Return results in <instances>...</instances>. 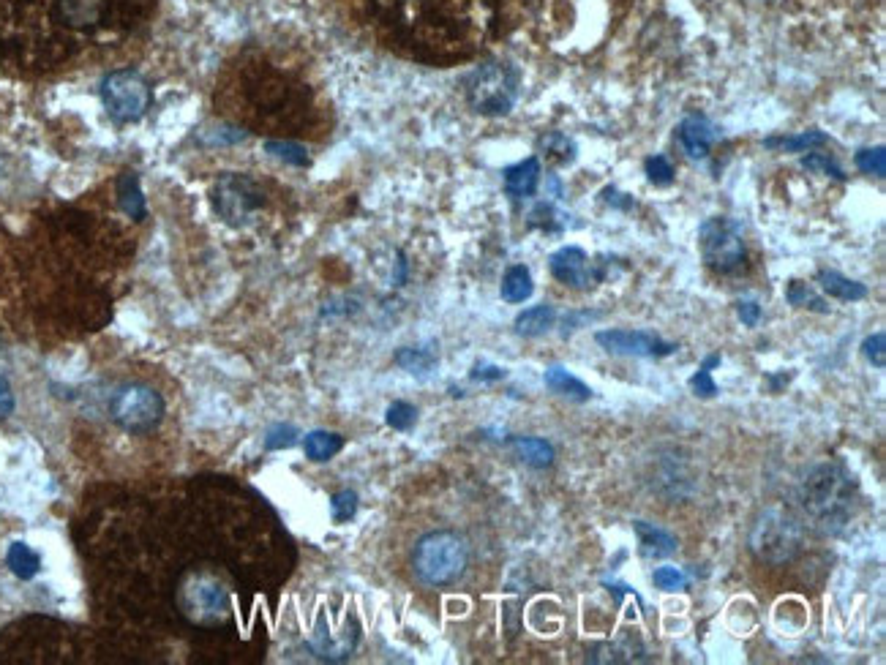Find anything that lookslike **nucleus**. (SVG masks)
<instances>
[{"label":"nucleus","mask_w":886,"mask_h":665,"mask_svg":"<svg viewBox=\"0 0 886 665\" xmlns=\"http://www.w3.org/2000/svg\"><path fill=\"white\" fill-rule=\"evenodd\" d=\"M156 0H0V58L55 71L129 39Z\"/></svg>","instance_id":"f257e3e1"},{"label":"nucleus","mask_w":886,"mask_h":665,"mask_svg":"<svg viewBox=\"0 0 886 665\" xmlns=\"http://www.w3.org/2000/svg\"><path fill=\"white\" fill-rule=\"evenodd\" d=\"M360 6L390 50L431 66L475 58L502 20V0H360Z\"/></svg>","instance_id":"f03ea898"},{"label":"nucleus","mask_w":886,"mask_h":665,"mask_svg":"<svg viewBox=\"0 0 886 665\" xmlns=\"http://www.w3.org/2000/svg\"><path fill=\"white\" fill-rule=\"evenodd\" d=\"M797 499L802 513L813 521L818 532L837 535L851 521L854 502H857V483L846 467L827 461L807 472Z\"/></svg>","instance_id":"7ed1b4c3"},{"label":"nucleus","mask_w":886,"mask_h":665,"mask_svg":"<svg viewBox=\"0 0 886 665\" xmlns=\"http://www.w3.org/2000/svg\"><path fill=\"white\" fill-rule=\"evenodd\" d=\"M249 104L259 115L281 129H298L300 115L309 112V93L303 85L273 66H254L246 77Z\"/></svg>","instance_id":"20e7f679"},{"label":"nucleus","mask_w":886,"mask_h":665,"mask_svg":"<svg viewBox=\"0 0 886 665\" xmlns=\"http://www.w3.org/2000/svg\"><path fill=\"white\" fill-rule=\"evenodd\" d=\"M469 546L450 529L423 535L412 551V570L426 586H450L467 573Z\"/></svg>","instance_id":"39448f33"},{"label":"nucleus","mask_w":886,"mask_h":665,"mask_svg":"<svg viewBox=\"0 0 886 665\" xmlns=\"http://www.w3.org/2000/svg\"><path fill=\"white\" fill-rule=\"evenodd\" d=\"M805 546V529L797 518L783 507H767L758 513L756 524L750 529V551L758 562L767 565H786L797 559Z\"/></svg>","instance_id":"423d86ee"},{"label":"nucleus","mask_w":886,"mask_h":665,"mask_svg":"<svg viewBox=\"0 0 886 665\" xmlns=\"http://www.w3.org/2000/svg\"><path fill=\"white\" fill-rule=\"evenodd\" d=\"M518 90H521V74L516 66L491 60L469 74L467 101L478 115L497 118V115H508L513 110Z\"/></svg>","instance_id":"0eeeda50"},{"label":"nucleus","mask_w":886,"mask_h":665,"mask_svg":"<svg viewBox=\"0 0 886 665\" xmlns=\"http://www.w3.org/2000/svg\"><path fill=\"white\" fill-rule=\"evenodd\" d=\"M178 608L191 625L216 627L227 622L232 611V597L227 584L210 570H194L183 578L178 589Z\"/></svg>","instance_id":"6e6552de"},{"label":"nucleus","mask_w":886,"mask_h":665,"mask_svg":"<svg viewBox=\"0 0 886 665\" xmlns=\"http://www.w3.org/2000/svg\"><path fill=\"white\" fill-rule=\"evenodd\" d=\"M698 249H701L707 268L720 276L739 273L747 259L742 227L728 216H712L698 227Z\"/></svg>","instance_id":"1a4fd4ad"},{"label":"nucleus","mask_w":886,"mask_h":665,"mask_svg":"<svg viewBox=\"0 0 886 665\" xmlns=\"http://www.w3.org/2000/svg\"><path fill=\"white\" fill-rule=\"evenodd\" d=\"M101 101H104L107 115L123 126V123L140 120L150 110L153 90H150V82L142 77L140 71L118 69L110 71L101 82Z\"/></svg>","instance_id":"9d476101"},{"label":"nucleus","mask_w":886,"mask_h":665,"mask_svg":"<svg viewBox=\"0 0 886 665\" xmlns=\"http://www.w3.org/2000/svg\"><path fill=\"white\" fill-rule=\"evenodd\" d=\"M110 415L123 431L145 434L164 420V398L142 382H129L112 393Z\"/></svg>","instance_id":"9b49d317"},{"label":"nucleus","mask_w":886,"mask_h":665,"mask_svg":"<svg viewBox=\"0 0 886 665\" xmlns=\"http://www.w3.org/2000/svg\"><path fill=\"white\" fill-rule=\"evenodd\" d=\"M213 210L221 219L232 224V227H243L249 224L251 216L257 210L265 208V191L259 189V183L249 175L240 172H227L216 180L213 194H210Z\"/></svg>","instance_id":"f8f14e48"},{"label":"nucleus","mask_w":886,"mask_h":665,"mask_svg":"<svg viewBox=\"0 0 886 665\" xmlns=\"http://www.w3.org/2000/svg\"><path fill=\"white\" fill-rule=\"evenodd\" d=\"M595 341L611 355H630V358L658 360L677 352V344L663 341L649 330H600Z\"/></svg>","instance_id":"ddd939ff"},{"label":"nucleus","mask_w":886,"mask_h":665,"mask_svg":"<svg viewBox=\"0 0 886 665\" xmlns=\"http://www.w3.org/2000/svg\"><path fill=\"white\" fill-rule=\"evenodd\" d=\"M548 268H551V276L573 289H592L606 278V265L592 262L587 251L578 249V246H565V249L554 251L548 259Z\"/></svg>","instance_id":"4468645a"},{"label":"nucleus","mask_w":886,"mask_h":665,"mask_svg":"<svg viewBox=\"0 0 886 665\" xmlns=\"http://www.w3.org/2000/svg\"><path fill=\"white\" fill-rule=\"evenodd\" d=\"M360 641V625L358 619L352 616L349 619L347 630L341 633V638H333L328 636V627H325V616H319L317 627H314V638H311V652L319 657V660H328V663H341V660H347L352 652H355V646Z\"/></svg>","instance_id":"2eb2a0df"},{"label":"nucleus","mask_w":886,"mask_h":665,"mask_svg":"<svg viewBox=\"0 0 886 665\" xmlns=\"http://www.w3.org/2000/svg\"><path fill=\"white\" fill-rule=\"evenodd\" d=\"M677 137L690 159H707L709 150H712V139H715V129L704 115H690V118L679 123Z\"/></svg>","instance_id":"dca6fc26"},{"label":"nucleus","mask_w":886,"mask_h":665,"mask_svg":"<svg viewBox=\"0 0 886 665\" xmlns=\"http://www.w3.org/2000/svg\"><path fill=\"white\" fill-rule=\"evenodd\" d=\"M633 529L638 535V551L644 559H666V556L677 554L679 540L668 529L649 524V521H633Z\"/></svg>","instance_id":"f3484780"},{"label":"nucleus","mask_w":886,"mask_h":665,"mask_svg":"<svg viewBox=\"0 0 886 665\" xmlns=\"http://www.w3.org/2000/svg\"><path fill=\"white\" fill-rule=\"evenodd\" d=\"M505 191H508L510 199H527L532 197L540 186V159L532 156V159H524L508 167L505 172Z\"/></svg>","instance_id":"a211bd4d"},{"label":"nucleus","mask_w":886,"mask_h":665,"mask_svg":"<svg viewBox=\"0 0 886 665\" xmlns=\"http://www.w3.org/2000/svg\"><path fill=\"white\" fill-rule=\"evenodd\" d=\"M546 385L554 390L557 396H565V398H570V401H578V404H584V401H589V398H592V388H587L581 379L573 377L568 368H562V366L548 368Z\"/></svg>","instance_id":"6ab92c4d"},{"label":"nucleus","mask_w":886,"mask_h":665,"mask_svg":"<svg viewBox=\"0 0 886 665\" xmlns=\"http://www.w3.org/2000/svg\"><path fill=\"white\" fill-rule=\"evenodd\" d=\"M554 322H557V311H554V306L540 303V306H532L527 308V311H521L513 325H516L518 336L535 338L543 336L548 328H554Z\"/></svg>","instance_id":"aec40b11"},{"label":"nucleus","mask_w":886,"mask_h":665,"mask_svg":"<svg viewBox=\"0 0 886 665\" xmlns=\"http://www.w3.org/2000/svg\"><path fill=\"white\" fill-rule=\"evenodd\" d=\"M510 447L516 450V456L535 469H546L554 464V447L548 445L546 439L540 437H513Z\"/></svg>","instance_id":"412c9836"},{"label":"nucleus","mask_w":886,"mask_h":665,"mask_svg":"<svg viewBox=\"0 0 886 665\" xmlns=\"http://www.w3.org/2000/svg\"><path fill=\"white\" fill-rule=\"evenodd\" d=\"M818 284L821 289L837 300H862L867 298V287L854 278L840 276L837 270H818Z\"/></svg>","instance_id":"4be33fe9"},{"label":"nucleus","mask_w":886,"mask_h":665,"mask_svg":"<svg viewBox=\"0 0 886 665\" xmlns=\"http://www.w3.org/2000/svg\"><path fill=\"white\" fill-rule=\"evenodd\" d=\"M393 360H396V366L415 374V377H426L439 363L437 352L429 347H401Z\"/></svg>","instance_id":"5701e85b"},{"label":"nucleus","mask_w":886,"mask_h":665,"mask_svg":"<svg viewBox=\"0 0 886 665\" xmlns=\"http://www.w3.org/2000/svg\"><path fill=\"white\" fill-rule=\"evenodd\" d=\"M118 199H120V208L123 213L134 221H142L145 219V197H142V189H140V180L137 175H120L118 178Z\"/></svg>","instance_id":"b1692460"},{"label":"nucleus","mask_w":886,"mask_h":665,"mask_svg":"<svg viewBox=\"0 0 886 665\" xmlns=\"http://www.w3.org/2000/svg\"><path fill=\"white\" fill-rule=\"evenodd\" d=\"M341 447H344V437L341 434H333V431H311L306 434L303 439V450H306V458L311 461H330V458L339 453Z\"/></svg>","instance_id":"393cba45"},{"label":"nucleus","mask_w":886,"mask_h":665,"mask_svg":"<svg viewBox=\"0 0 886 665\" xmlns=\"http://www.w3.org/2000/svg\"><path fill=\"white\" fill-rule=\"evenodd\" d=\"M538 150L548 161L559 164V167H565V164L576 159V142L568 134H562V131H548V134H543L538 139Z\"/></svg>","instance_id":"a878e982"},{"label":"nucleus","mask_w":886,"mask_h":665,"mask_svg":"<svg viewBox=\"0 0 886 665\" xmlns=\"http://www.w3.org/2000/svg\"><path fill=\"white\" fill-rule=\"evenodd\" d=\"M532 292H535L532 273L524 265H513L502 278V300H508V303H524L527 298H532Z\"/></svg>","instance_id":"bb28decb"},{"label":"nucleus","mask_w":886,"mask_h":665,"mask_svg":"<svg viewBox=\"0 0 886 665\" xmlns=\"http://www.w3.org/2000/svg\"><path fill=\"white\" fill-rule=\"evenodd\" d=\"M6 565L17 578L30 581L41 570V556L25 543H11L9 554H6Z\"/></svg>","instance_id":"cd10ccee"},{"label":"nucleus","mask_w":886,"mask_h":665,"mask_svg":"<svg viewBox=\"0 0 886 665\" xmlns=\"http://www.w3.org/2000/svg\"><path fill=\"white\" fill-rule=\"evenodd\" d=\"M827 142L829 137L827 134H821V131H802L799 137L764 139V148H780V150H791V153H802V150L821 148V145H827Z\"/></svg>","instance_id":"c85d7f7f"},{"label":"nucleus","mask_w":886,"mask_h":665,"mask_svg":"<svg viewBox=\"0 0 886 665\" xmlns=\"http://www.w3.org/2000/svg\"><path fill=\"white\" fill-rule=\"evenodd\" d=\"M786 298L791 306L797 308H810L816 314H829V303L824 298H818L813 289L807 287L805 281H791L786 289Z\"/></svg>","instance_id":"c756f323"},{"label":"nucleus","mask_w":886,"mask_h":665,"mask_svg":"<svg viewBox=\"0 0 886 665\" xmlns=\"http://www.w3.org/2000/svg\"><path fill=\"white\" fill-rule=\"evenodd\" d=\"M720 366V355H707L701 368H698L696 374L690 377V390H693V396L698 398H715L717 396V385L712 382V368Z\"/></svg>","instance_id":"7c9ffc66"},{"label":"nucleus","mask_w":886,"mask_h":665,"mask_svg":"<svg viewBox=\"0 0 886 665\" xmlns=\"http://www.w3.org/2000/svg\"><path fill=\"white\" fill-rule=\"evenodd\" d=\"M265 150H268L270 156H276V159L292 164V167H306V164H309V153H306V148L298 145V142L268 139V142H265Z\"/></svg>","instance_id":"2f4dec72"},{"label":"nucleus","mask_w":886,"mask_h":665,"mask_svg":"<svg viewBox=\"0 0 886 665\" xmlns=\"http://www.w3.org/2000/svg\"><path fill=\"white\" fill-rule=\"evenodd\" d=\"M565 216H559L557 208L551 202H540L538 208L529 213V227L546 229V232H562L565 227Z\"/></svg>","instance_id":"473e14b6"},{"label":"nucleus","mask_w":886,"mask_h":665,"mask_svg":"<svg viewBox=\"0 0 886 665\" xmlns=\"http://www.w3.org/2000/svg\"><path fill=\"white\" fill-rule=\"evenodd\" d=\"M385 420H388L390 428L396 431H409V428L418 423V409L412 407L409 401H393L385 412Z\"/></svg>","instance_id":"72a5a7b5"},{"label":"nucleus","mask_w":886,"mask_h":665,"mask_svg":"<svg viewBox=\"0 0 886 665\" xmlns=\"http://www.w3.org/2000/svg\"><path fill=\"white\" fill-rule=\"evenodd\" d=\"M330 513H333V521L336 524H344V521H352L355 513H358V494L355 491H339V494H333L330 499Z\"/></svg>","instance_id":"f704fd0d"},{"label":"nucleus","mask_w":886,"mask_h":665,"mask_svg":"<svg viewBox=\"0 0 886 665\" xmlns=\"http://www.w3.org/2000/svg\"><path fill=\"white\" fill-rule=\"evenodd\" d=\"M644 172H647L649 183H655V186H671L674 183V164L666 159V156H649L644 161Z\"/></svg>","instance_id":"c9c22d12"},{"label":"nucleus","mask_w":886,"mask_h":665,"mask_svg":"<svg viewBox=\"0 0 886 665\" xmlns=\"http://www.w3.org/2000/svg\"><path fill=\"white\" fill-rule=\"evenodd\" d=\"M857 167L865 172V175H876V178H884L886 175V153L884 148H865L857 153Z\"/></svg>","instance_id":"e433bc0d"},{"label":"nucleus","mask_w":886,"mask_h":665,"mask_svg":"<svg viewBox=\"0 0 886 665\" xmlns=\"http://www.w3.org/2000/svg\"><path fill=\"white\" fill-rule=\"evenodd\" d=\"M652 581L663 592H682V589H687V576L679 567H658L652 573Z\"/></svg>","instance_id":"4c0bfd02"},{"label":"nucleus","mask_w":886,"mask_h":665,"mask_svg":"<svg viewBox=\"0 0 886 665\" xmlns=\"http://www.w3.org/2000/svg\"><path fill=\"white\" fill-rule=\"evenodd\" d=\"M298 442V428L289 426V423H279L268 431L265 437V450H287Z\"/></svg>","instance_id":"58836bf2"},{"label":"nucleus","mask_w":886,"mask_h":665,"mask_svg":"<svg viewBox=\"0 0 886 665\" xmlns=\"http://www.w3.org/2000/svg\"><path fill=\"white\" fill-rule=\"evenodd\" d=\"M862 355H865L870 363L876 368H884L886 366V333L884 330H878L873 336L865 338V344H862Z\"/></svg>","instance_id":"ea45409f"},{"label":"nucleus","mask_w":886,"mask_h":665,"mask_svg":"<svg viewBox=\"0 0 886 665\" xmlns=\"http://www.w3.org/2000/svg\"><path fill=\"white\" fill-rule=\"evenodd\" d=\"M802 167L810 169V172H824V175H832L835 180H846L843 169L837 167L835 159H829V156H824V153H810V156H805V159H802Z\"/></svg>","instance_id":"a19ab883"},{"label":"nucleus","mask_w":886,"mask_h":665,"mask_svg":"<svg viewBox=\"0 0 886 665\" xmlns=\"http://www.w3.org/2000/svg\"><path fill=\"white\" fill-rule=\"evenodd\" d=\"M505 374H508V371L502 366H491V363H483V360H480V363H475L472 371H469V379H472V382H497V379H505Z\"/></svg>","instance_id":"79ce46f5"},{"label":"nucleus","mask_w":886,"mask_h":665,"mask_svg":"<svg viewBox=\"0 0 886 665\" xmlns=\"http://www.w3.org/2000/svg\"><path fill=\"white\" fill-rule=\"evenodd\" d=\"M737 317L742 319V325H747V328H756L758 319H761V306H758L756 300H739Z\"/></svg>","instance_id":"37998d69"},{"label":"nucleus","mask_w":886,"mask_h":665,"mask_svg":"<svg viewBox=\"0 0 886 665\" xmlns=\"http://www.w3.org/2000/svg\"><path fill=\"white\" fill-rule=\"evenodd\" d=\"M14 412V393L6 379L0 377V417H9Z\"/></svg>","instance_id":"c03bdc74"},{"label":"nucleus","mask_w":886,"mask_h":665,"mask_svg":"<svg viewBox=\"0 0 886 665\" xmlns=\"http://www.w3.org/2000/svg\"><path fill=\"white\" fill-rule=\"evenodd\" d=\"M3 273H6V257H3V243H0V284H3Z\"/></svg>","instance_id":"a18cd8bd"}]
</instances>
